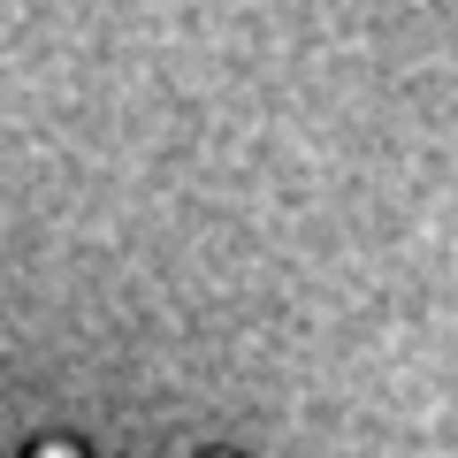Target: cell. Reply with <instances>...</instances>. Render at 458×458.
<instances>
[{
    "instance_id": "6da1fadb",
    "label": "cell",
    "mask_w": 458,
    "mask_h": 458,
    "mask_svg": "<svg viewBox=\"0 0 458 458\" xmlns=\"http://www.w3.org/2000/svg\"><path fill=\"white\" fill-rule=\"evenodd\" d=\"M38 458H77V451H38Z\"/></svg>"
}]
</instances>
